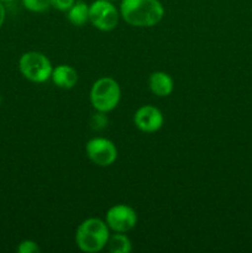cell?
Instances as JSON below:
<instances>
[{
  "instance_id": "cell-1",
  "label": "cell",
  "mask_w": 252,
  "mask_h": 253,
  "mask_svg": "<svg viewBox=\"0 0 252 253\" xmlns=\"http://www.w3.org/2000/svg\"><path fill=\"white\" fill-rule=\"evenodd\" d=\"M120 12L128 25L151 27L163 19L165 7L160 0H121Z\"/></svg>"
},
{
  "instance_id": "cell-2",
  "label": "cell",
  "mask_w": 252,
  "mask_h": 253,
  "mask_svg": "<svg viewBox=\"0 0 252 253\" xmlns=\"http://www.w3.org/2000/svg\"><path fill=\"white\" fill-rule=\"evenodd\" d=\"M110 237L106 222L90 217L82 222L76 232V242L79 250L86 253L101 251Z\"/></svg>"
},
{
  "instance_id": "cell-3",
  "label": "cell",
  "mask_w": 252,
  "mask_h": 253,
  "mask_svg": "<svg viewBox=\"0 0 252 253\" xmlns=\"http://www.w3.org/2000/svg\"><path fill=\"white\" fill-rule=\"evenodd\" d=\"M121 90L119 83L113 78L104 77L93 84L90 90V101L94 109L101 113H109L118 106Z\"/></svg>"
},
{
  "instance_id": "cell-4",
  "label": "cell",
  "mask_w": 252,
  "mask_h": 253,
  "mask_svg": "<svg viewBox=\"0 0 252 253\" xmlns=\"http://www.w3.org/2000/svg\"><path fill=\"white\" fill-rule=\"evenodd\" d=\"M19 69L22 76L34 83H43L52 76V64L41 52H26L19 61Z\"/></svg>"
},
{
  "instance_id": "cell-5",
  "label": "cell",
  "mask_w": 252,
  "mask_h": 253,
  "mask_svg": "<svg viewBox=\"0 0 252 253\" xmlns=\"http://www.w3.org/2000/svg\"><path fill=\"white\" fill-rule=\"evenodd\" d=\"M89 21L100 31H111L118 26L119 12L110 0H95L89 5Z\"/></svg>"
},
{
  "instance_id": "cell-6",
  "label": "cell",
  "mask_w": 252,
  "mask_h": 253,
  "mask_svg": "<svg viewBox=\"0 0 252 253\" xmlns=\"http://www.w3.org/2000/svg\"><path fill=\"white\" fill-rule=\"evenodd\" d=\"M86 156L96 166L108 167L118 158V150L114 142L104 137L91 138L85 146Z\"/></svg>"
},
{
  "instance_id": "cell-7",
  "label": "cell",
  "mask_w": 252,
  "mask_h": 253,
  "mask_svg": "<svg viewBox=\"0 0 252 253\" xmlns=\"http://www.w3.org/2000/svg\"><path fill=\"white\" fill-rule=\"evenodd\" d=\"M137 215L127 205H114L106 212V225L115 232H127L136 226Z\"/></svg>"
},
{
  "instance_id": "cell-8",
  "label": "cell",
  "mask_w": 252,
  "mask_h": 253,
  "mask_svg": "<svg viewBox=\"0 0 252 253\" xmlns=\"http://www.w3.org/2000/svg\"><path fill=\"white\" fill-rule=\"evenodd\" d=\"M163 121L165 119H163L161 110L152 105L141 106L133 116V123H135L136 127L142 132L147 133H152L160 130L163 125Z\"/></svg>"
},
{
  "instance_id": "cell-9",
  "label": "cell",
  "mask_w": 252,
  "mask_h": 253,
  "mask_svg": "<svg viewBox=\"0 0 252 253\" xmlns=\"http://www.w3.org/2000/svg\"><path fill=\"white\" fill-rule=\"evenodd\" d=\"M148 84L151 91L157 96H168L174 88L172 77L165 72H153L148 79Z\"/></svg>"
},
{
  "instance_id": "cell-10",
  "label": "cell",
  "mask_w": 252,
  "mask_h": 253,
  "mask_svg": "<svg viewBox=\"0 0 252 253\" xmlns=\"http://www.w3.org/2000/svg\"><path fill=\"white\" fill-rule=\"evenodd\" d=\"M51 78L58 88L72 89L78 82V73L73 67L61 64L52 71Z\"/></svg>"
},
{
  "instance_id": "cell-11",
  "label": "cell",
  "mask_w": 252,
  "mask_h": 253,
  "mask_svg": "<svg viewBox=\"0 0 252 253\" xmlns=\"http://www.w3.org/2000/svg\"><path fill=\"white\" fill-rule=\"evenodd\" d=\"M69 22L74 26H83L89 20V5L84 1H76L68 10L67 14Z\"/></svg>"
},
{
  "instance_id": "cell-12",
  "label": "cell",
  "mask_w": 252,
  "mask_h": 253,
  "mask_svg": "<svg viewBox=\"0 0 252 253\" xmlns=\"http://www.w3.org/2000/svg\"><path fill=\"white\" fill-rule=\"evenodd\" d=\"M106 245H108V250L111 253H130L132 250L130 239L123 235V232H118V234L109 237Z\"/></svg>"
},
{
  "instance_id": "cell-13",
  "label": "cell",
  "mask_w": 252,
  "mask_h": 253,
  "mask_svg": "<svg viewBox=\"0 0 252 253\" xmlns=\"http://www.w3.org/2000/svg\"><path fill=\"white\" fill-rule=\"evenodd\" d=\"M22 4L32 12H43L51 6L49 0H22Z\"/></svg>"
},
{
  "instance_id": "cell-14",
  "label": "cell",
  "mask_w": 252,
  "mask_h": 253,
  "mask_svg": "<svg viewBox=\"0 0 252 253\" xmlns=\"http://www.w3.org/2000/svg\"><path fill=\"white\" fill-rule=\"evenodd\" d=\"M90 126L93 130H103L108 126V118L105 116V113H101V111H98V114L91 116L90 119Z\"/></svg>"
},
{
  "instance_id": "cell-15",
  "label": "cell",
  "mask_w": 252,
  "mask_h": 253,
  "mask_svg": "<svg viewBox=\"0 0 252 253\" xmlns=\"http://www.w3.org/2000/svg\"><path fill=\"white\" fill-rule=\"evenodd\" d=\"M40 250L39 245L32 240H25V241L20 242L19 247H17V252L19 253H39Z\"/></svg>"
},
{
  "instance_id": "cell-16",
  "label": "cell",
  "mask_w": 252,
  "mask_h": 253,
  "mask_svg": "<svg viewBox=\"0 0 252 253\" xmlns=\"http://www.w3.org/2000/svg\"><path fill=\"white\" fill-rule=\"evenodd\" d=\"M76 2V0H49L52 7L59 11H68L69 7Z\"/></svg>"
},
{
  "instance_id": "cell-17",
  "label": "cell",
  "mask_w": 252,
  "mask_h": 253,
  "mask_svg": "<svg viewBox=\"0 0 252 253\" xmlns=\"http://www.w3.org/2000/svg\"><path fill=\"white\" fill-rule=\"evenodd\" d=\"M5 16H6V11H5V6L2 5V1H0V27L2 26L5 21Z\"/></svg>"
},
{
  "instance_id": "cell-18",
  "label": "cell",
  "mask_w": 252,
  "mask_h": 253,
  "mask_svg": "<svg viewBox=\"0 0 252 253\" xmlns=\"http://www.w3.org/2000/svg\"><path fill=\"white\" fill-rule=\"evenodd\" d=\"M0 1H12V0H0Z\"/></svg>"
},
{
  "instance_id": "cell-19",
  "label": "cell",
  "mask_w": 252,
  "mask_h": 253,
  "mask_svg": "<svg viewBox=\"0 0 252 253\" xmlns=\"http://www.w3.org/2000/svg\"><path fill=\"white\" fill-rule=\"evenodd\" d=\"M0 104H1V96H0Z\"/></svg>"
},
{
  "instance_id": "cell-20",
  "label": "cell",
  "mask_w": 252,
  "mask_h": 253,
  "mask_svg": "<svg viewBox=\"0 0 252 253\" xmlns=\"http://www.w3.org/2000/svg\"><path fill=\"white\" fill-rule=\"evenodd\" d=\"M110 1H115V0H110Z\"/></svg>"
}]
</instances>
